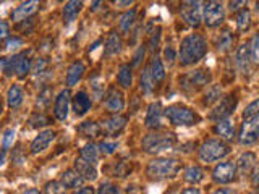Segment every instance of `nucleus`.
<instances>
[{"label": "nucleus", "mask_w": 259, "mask_h": 194, "mask_svg": "<svg viewBox=\"0 0 259 194\" xmlns=\"http://www.w3.org/2000/svg\"><path fill=\"white\" fill-rule=\"evenodd\" d=\"M206 52H207L206 39L199 34H190L182 40L178 57H180V63L183 67H190V65H194L201 59H204Z\"/></svg>", "instance_id": "nucleus-1"}, {"label": "nucleus", "mask_w": 259, "mask_h": 194, "mask_svg": "<svg viewBox=\"0 0 259 194\" xmlns=\"http://www.w3.org/2000/svg\"><path fill=\"white\" fill-rule=\"evenodd\" d=\"M180 160L172 159V157H160L151 160L148 167H146V175L149 180L160 181L167 180V178H174L178 172H180Z\"/></svg>", "instance_id": "nucleus-2"}, {"label": "nucleus", "mask_w": 259, "mask_h": 194, "mask_svg": "<svg viewBox=\"0 0 259 194\" xmlns=\"http://www.w3.org/2000/svg\"><path fill=\"white\" fill-rule=\"evenodd\" d=\"M167 120L175 126H193L199 123V115L194 110L185 107V105H170L164 110Z\"/></svg>", "instance_id": "nucleus-3"}, {"label": "nucleus", "mask_w": 259, "mask_h": 194, "mask_svg": "<svg viewBox=\"0 0 259 194\" xmlns=\"http://www.w3.org/2000/svg\"><path fill=\"white\" fill-rule=\"evenodd\" d=\"M177 142V137L172 133H149L143 139V149L148 154H160L172 149Z\"/></svg>", "instance_id": "nucleus-4"}, {"label": "nucleus", "mask_w": 259, "mask_h": 194, "mask_svg": "<svg viewBox=\"0 0 259 194\" xmlns=\"http://www.w3.org/2000/svg\"><path fill=\"white\" fill-rule=\"evenodd\" d=\"M230 154V148L222 139H207L199 149V159L206 164L221 160Z\"/></svg>", "instance_id": "nucleus-5"}, {"label": "nucleus", "mask_w": 259, "mask_h": 194, "mask_svg": "<svg viewBox=\"0 0 259 194\" xmlns=\"http://www.w3.org/2000/svg\"><path fill=\"white\" fill-rule=\"evenodd\" d=\"M202 20L209 28H219L225 20V7L222 0H206L202 7Z\"/></svg>", "instance_id": "nucleus-6"}, {"label": "nucleus", "mask_w": 259, "mask_h": 194, "mask_svg": "<svg viewBox=\"0 0 259 194\" xmlns=\"http://www.w3.org/2000/svg\"><path fill=\"white\" fill-rule=\"evenodd\" d=\"M210 83V73L206 70H194L180 78V86L185 92H196Z\"/></svg>", "instance_id": "nucleus-7"}, {"label": "nucleus", "mask_w": 259, "mask_h": 194, "mask_svg": "<svg viewBox=\"0 0 259 194\" xmlns=\"http://www.w3.org/2000/svg\"><path fill=\"white\" fill-rule=\"evenodd\" d=\"M202 7L204 0H183L180 10L183 21L193 28H198L202 20Z\"/></svg>", "instance_id": "nucleus-8"}, {"label": "nucleus", "mask_w": 259, "mask_h": 194, "mask_svg": "<svg viewBox=\"0 0 259 194\" xmlns=\"http://www.w3.org/2000/svg\"><path fill=\"white\" fill-rule=\"evenodd\" d=\"M259 139V115L246 118L241 125L238 141L241 146H251Z\"/></svg>", "instance_id": "nucleus-9"}, {"label": "nucleus", "mask_w": 259, "mask_h": 194, "mask_svg": "<svg viewBox=\"0 0 259 194\" xmlns=\"http://www.w3.org/2000/svg\"><path fill=\"white\" fill-rule=\"evenodd\" d=\"M235 107H237V97H235L233 94L225 95L222 101L217 102L214 110L209 113V118L210 120H215V121L229 118L232 113L235 112Z\"/></svg>", "instance_id": "nucleus-10"}, {"label": "nucleus", "mask_w": 259, "mask_h": 194, "mask_svg": "<svg viewBox=\"0 0 259 194\" xmlns=\"http://www.w3.org/2000/svg\"><path fill=\"white\" fill-rule=\"evenodd\" d=\"M237 165L232 164V162H222V164H219L214 172H212V178L215 183H221V184H229L232 183L235 178H237Z\"/></svg>", "instance_id": "nucleus-11"}, {"label": "nucleus", "mask_w": 259, "mask_h": 194, "mask_svg": "<svg viewBox=\"0 0 259 194\" xmlns=\"http://www.w3.org/2000/svg\"><path fill=\"white\" fill-rule=\"evenodd\" d=\"M39 8H40V0H26V2H23L12 12V20L18 23L24 21V20H28L29 16L34 15Z\"/></svg>", "instance_id": "nucleus-12"}, {"label": "nucleus", "mask_w": 259, "mask_h": 194, "mask_svg": "<svg viewBox=\"0 0 259 194\" xmlns=\"http://www.w3.org/2000/svg\"><path fill=\"white\" fill-rule=\"evenodd\" d=\"M68 109H70V91L68 89H63L55 97V104H54L55 118L59 121H65L68 117Z\"/></svg>", "instance_id": "nucleus-13"}, {"label": "nucleus", "mask_w": 259, "mask_h": 194, "mask_svg": "<svg viewBox=\"0 0 259 194\" xmlns=\"http://www.w3.org/2000/svg\"><path fill=\"white\" fill-rule=\"evenodd\" d=\"M105 109L112 113H120L121 110L125 109V99H123V94H121L117 87H110L107 91V95H105V101H104Z\"/></svg>", "instance_id": "nucleus-14"}, {"label": "nucleus", "mask_w": 259, "mask_h": 194, "mask_svg": "<svg viewBox=\"0 0 259 194\" xmlns=\"http://www.w3.org/2000/svg\"><path fill=\"white\" fill-rule=\"evenodd\" d=\"M13 60V73L18 78H26L32 68V60L29 59V52H21L12 57Z\"/></svg>", "instance_id": "nucleus-15"}, {"label": "nucleus", "mask_w": 259, "mask_h": 194, "mask_svg": "<svg viewBox=\"0 0 259 194\" xmlns=\"http://www.w3.org/2000/svg\"><path fill=\"white\" fill-rule=\"evenodd\" d=\"M235 62H237V68H238V71L241 73V75H245V76L251 75V71H253L251 65H253V62H251L249 45L248 44H243V45L238 47L237 59H235Z\"/></svg>", "instance_id": "nucleus-16"}, {"label": "nucleus", "mask_w": 259, "mask_h": 194, "mask_svg": "<svg viewBox=\"0 0 259 194\" xmlns=\"http://www.w3.org/2000/svg\"><path fill=\"white\" fill-rule=\"evenodd\" d=\"M57 133L54 129H46V131H40L36 137L34 141L31 142V154H39V152H44L51 142L55 139Z\"/></svg>", "instance_id": "nucleus-17"}, {"label": "nucleus", "mask_w": 259, "mask_h": 194, "mask_svg": "<svg viewBox=\"0 0 259 194\" xmlns=\"http://www.w3.org/2000/svg\"><path fill=\"white\" fill-rule=\"evenodd\" d=\"M125 126H126V118L120 117V115H113L110 118H105V120H102V123H101L102 133H105L107 136L118 134Z\"/></svg>", "instance_id": "nucleus-18"}, {"label": "nucleus", "mask_w": 259, "mask_h": 194, "mask_svg": "<svg viewBox=\"0 0 259 194\" xmlns=\"http://www.w3.org/2000/svg\"><path fill=\"white\" fill-rule=\"evenodd\" d=\"M162 115H164V110H162L160 102H152L146 115V126L149 129H159L162 126Z\"/></svg>", "instance_id": "nucleus-19"}, {"label": "nucleus", "mask_w": 259, "mask_h": 194, "mask_svg": "<svg viewBox=\"0 0 259 194\" xmlns=\"http://www.w3.org/2000/svg\"><path fill=\"white\" fill-rule=\"evenodd\" d=\"M73 110H75V113L78 117H83L86 115V113L91 110V105H93V101L91 97H89L84 91H79L75 94V97H73Z\"/></svg>", "instance_id": "nucleus-20"}, {"label": "nucleus", "mask_w": 259, "mask_h": 194, "mask_svg": "<svg viewBox=\"0 0 259 194\" xmlns=\"http://www.w3.org/2000/svg\"><path fill=\"white\" fill-rule=\"evenodd\" d=\"M214 131L217 136H221V139H225V141L235 139V123L229 118L219 120L214 126Z\"/></svg>", "instance_id": "nucleus-21"}, {"label": "nucleus", "mask_w": 259, "mask_h": 194, "mask_svg": "<svg viewBox=\"0 0 259 194\" xmlns=\"http://www.w3.org/2000/svg\"><path fill=\"white\" fill-rule=\"evenodd\" d=\"M235 165H237V170L241 175H251V173H253L254 167H256V156L253 152L241 154Z\"/></svg>", "instance_id": "nucleus-22"}, {"label": "nucleus", "mask_w": 259, "mask_h": 194, "mask_svg": "<svg viewBox=\"0 0 259 194\" xmlns=\"http://www.w3.org/2000/svg\"><path fill=\"white\" fill-rule=\"evenodd\" d=\"M75 170L84 178V180L94 181L97 178V170H96L94 164H91V162H88V160L81 159V157H78L75 160Z\"/></svg>", "instance_id": "nucleus-23"}, {"label": "nucleus", "mask_w": 259, "mask_h": 194, "mask_svg": "<svg viewBox=\"0 0 259 194\" xmlns=\"http://www.w3.org/2000/svg\"><path fill=\"white\" fill-rule=\"evenodd\" d=\"M84 65L83 62H75V63H71L70 65V68L67 71V76H65V83H67L68 87H73V86H76L78 84V81L83 78L84 75Z\"/></svg>", "instance_id": "nucleus-24"}, {"label": "nucleus", "mask_w": 259, "mask_h": 194, "mask_svg": "<svg viewBox=\"0 0 259 194\" xmlns=\"http://www.w3.org/2000/svg\"><path fill=\"white\" fill-rule=\"evenodd\" d=\"M83 8V0H68L63 7V21L73 23Z\"/></svg>", "instance_id": "nucleus-25"}, {"label": "nucleus", "mask_w": 259, "mask_h": 194, "mask_svg": "<svg viewBox=\"0 0 259 194\" xmlns=\"http://www.w3.org/2000/svg\"><path fill=\"white\" fill-rule=\"evenodd\" d=\"M60 181L65 184V188H79V186L84 183V178L81 176L75 168H70L67 172L62 173Z\"/></svg>", "instance_id": "nucleus-26"}, {"label": "nucleus", "mask_w": 259, "mask_h": 194, "mask_svg": "<svg viewBox=\"0 0 259 194\" xmlns=\"http://www.w3.org/2000/svg\"><path fill=\"white\" fill-rule=\"evenodd\" d=\"M235 42V36H233V32L230 29H224L221 34L217 36L215 39V47H217V51L219 52H229L232 45Z\"/></svg>", "instance_id": "nucleus-27"}, {"label": "nucleus", "mask_w": 259, "mask_h": 194, "mask_svg": "<svg viewBox=\"0 0 259 194\" xmlns=\"http://www.w3.org/2000/svg\"><path fill=\"white\" fill-rule=\"evenodd\" d=\"M104 51H105V55L107 57H113V55H117L121 52V37L118 32H110L107 40H105V47H104Z\"/></svg>", "instance_id": "nucleus-28"}, {"label": "nucleus", "mask_w": 259, "mask_h": 194, "mask_svg": "<svg viewBox=\"0 0 259 194\" xmlns=\"http://www.w3.org/2000/svg\"><path fill=\"white\" fill-rule=\"evenodd\" d=\"M23 99H24V94H23V89L18 86V84H13L10 86L7 92V104L10 109H18L20 105L23 104Z\"/></svg>", "instance_id": "nucleus-29"}, {"label": "nucleus", "mask_w": 259, "mask_h": 194, "mask_svg": "<svg viewBox=\"0 0 259 194\" xmlns=\"http://www.w3.org/2000/svg\"><path fill=\"white\" fill-rule=\"evenodd\" d=\"M149 71H151V76L156 84L165 79V68H164V63L160 60V57H157V55L152 57L151 65H149Z\"/></svg>", "instance_id": "nucleus-30"}, {"label": "nucleus", "mask_w": 259, "mask_h": 194, "mask_svg": "<svg viewBox=\"0 0 259 194\" xmlns=\"http://www.w3.org/2000/svg\"><path fill=\"white\" fill-rule=\"evenodd\" d=\"M117 81L118 84L123 87V89H128L132 87L133 84V71H132V67L126 63H123L121 67L118 68V73H117Z\"/></svg>", "instance_id": "nucleus-31"}, {"label": "nucleus", "mask_w": 259, "mask_h": 194, "mask_svg": "<svg viewBox=\"0 0 259 194\" xmlns=\"http://www.w3.org/2000/svg\"><path fill=\"white\" fill-rule=\"evenodd\" d=\"M183 178H185V181H188L191 184H198V183H201L202 180H204V170H202L201 167H198V165L188 167V168H185Z\"/></svg>", "instance_id": "nucleus-32"}, {"label": "nucleus", "mask_w": 259, "mask_h": 194, "mask_svg": "<svg viewBox=\"0 0 259 194\" xmlns=\"http://www.w3.org/2000/svg\"><path fill=\"white\" fill-rule=\"evenodd\" d=\"M78 131L83 134L84 137H97L101 136L102 129L99 123H94V121H84L78 126Z\"/></svg>", "instance_id": "nucleus-33"}, {"label": "nucleus", "mask_w": 259, "mask_h": 194, "mask_svg": "<svg viewBox=\"0 0 259 194\" xmlns=\"http://www.w3.org/2000/svg\"><path fill=\"white\" fill-rule=\"evenodd\" d=\"M99 148H97L96 144L93 142H89L86 146H83V149L79 151V157L81 159H84L88 162H91V164H96L97 159H99Z\"/></svg>", "instance_id": "nucleus-34"}, {"label": "nucleus", "mask_w": 259, "mask_h": 194, "mask_svg": "<svg viewBox=\"0 0 259 194\" xmlns=\"http://www.w3.org/2000/svg\"><path fill=\"white\" fill-rule=\"evenodd\" d=\"M135 20H136V10L125 12L123 15H121V18H120V31L123 32V34H128L130 29L133 28Z\"/></svg>", "instance_id": "nucleus-35"}, {"label": "nucleus", "mask_w": 259, "mask_h": 194, "mask_svg": "<svg viewBox=\"0 0 259 194\" xmlns=\"http://www.w3.org/2000/svg\"><path fill=\"white\" fill-rule=\"evenodd\" d=\"M154 87H156V83H154V79L151 76V71H149V67H146L141 73V89L146 95H149L154 92Z\"/></svg>", "instance_id": "nucleus-36"}, {"label": "nucleus", "mask_w": 259, "mask_h": 194, "mask_svg": "<svg viewBox=\"0 0 259 194\" xmlns=\"http://www.w3.org/2000/svg\"><path fill=\"white\" fill-rule=\"evenodd\" d=\"M237 26L240 31H246L251 26V13H249V10H246V8H243V10L238 12Z\"/></svg>", "instance_id": "nucleus-37"}, {"label": "nucleus", "mask_w": 259, "mask_h": 194, "mask_svg": "<svg viewBox=\"0 0 259 194\" xmlns=\"http://www.w3.org/2000/svg\"><path fill=\"white\" fill-rule=\"evenodd\" d=\"M221 87L219 86H210L206 92V97H204V105H212L214 102H219L221 101Z\"/></svg>", "instance_id": "nucleus-38"}, {"label": "nucleus", "mask_w": 259, "mask_h": 194, "mask_svg": "<svg viewBox=\"0 0 259 194\" xmlns=\"http://www.w3.org/2000/svg\"><path fill=\"white\" fill-rule=\"evenodd\" d=\"M249 55H251V62L254 65H259V34H254L253 39L249 40Z\"/></svg>", "instance_id": "nucleus-39"}, {"label": "nucleus", "mask_w": 259, "mask_h": 194, "mask_svg": "<svg viewBox=\"0 0 259 194\" xmlns=\"http://www.w3.org/2000/svg\"><path fill=\"white\" fill-rule=\"evenodd\" d=\"M46 194H67V188L62 181H49L46 184Z\"/></svg>", "instance_id": "nucleus-40"}, {"label": "nucleus", "mask_w": 259, "mask_h": 194, "mask_svg": "<svg viewBox=\"0 0 259 194\" xmlns=\"http://www.w3.org/2000/svg\"><path fill=\"white\" fill-rule=\"evenodd\" d=\"M256 115H259V99H256V101H253L249 105H246V109H245V112H243V118H253V117H256Z\"/></svg>", "instance_id": "nucleus-41"}, {"label": "nucleus", "mask_w": 259, "mask_h": 194, "mask_svg": "<svg viewBox=\"0 0 259 194\" xmlns=\"http://www.w3.org/2000/svg\"><path fill=\"white\" fill-rule=\"evenodd\" d=\"M15 129L13 128H8L7 131L4 133V137H2V149L4 151H8V148H12L13 146V141H15Z\"/></svg>", "instance_id": "nucleus-42"}, {"label": "nucleus", "mask_w": 259, "mask_h": 194, "mask_svg": "<svg viewBox=\"0 0 259 194\" xmlns=\"http://www.w3.org/2000/svg\"><path fill=\"white\" fill-rule=\"evenodd\" d=\"M29 125L32 128L46 126V125H49V118L46 115H42V113H34V115L29 118Z\"/></svg>", "instance_id": "nucleus-43"}, {"label": "nucleus", "mask_w": 259, "mask_h": 194, "mask_svg": "<svg viewBox=\"0 0 259 194\" xmlns=\"http://www.w3.org/2000/svg\"><path fill=\"white\" fill-rule=\"evenodd\" d=\"M99 151L102 152V154H105V156H112L113 152L117 151V142H110V141H101L99 142Z\"/></svg>", "instance_id": "nucleus-44"}, {"label": "nucleus", "mask_w": 259, "mask_h": 194, "mask_svg": "<svg viewBox=\"0 0 259 194\" xmlns=\"http://www.w3.org/2000/svg\"><path fill=\"white\" fill-rule=\"evenodd\" d=\"M97 194H121V189L117 184H110V183H104L99 186V191Z\"/></svg>", "instance_id": "nucleus-45"}, {"label": "nucleus", "mask_w": 259, "mask_h": 194, "mask_svg": "<svg viewBox=\"0 0 259 194\" xmlns=\"http://www.w3.org/2000/svg\"><path fill=\"white\" fill-rule=\"evenodd\" d=\"M8 36H10V24L4 20H0V40L7 39Z\"/></svg>", "instance_id": "nucleus-46"}, {"label": "nucleus", "mask_w": 259, "mask_h": 194, "mask_svg": "<svg viewBox=\"0 0 259 194\" xmlns=\"http://www.w3.org/2000/svg\"><path fill=\"white\" fill-rule=\"evenodd\" d=\"M20 45H23V40L20 37H10V39L7 40V48H8V51H13V48L20 47Z\"/></svg>", "instance_id": "nucleus-47"}, {"label": "nucleus", "mask_w": 259, "mask_h": 194, "mask_svg": "<svg viewBox=\"0 0 259 194\" xmlns=\"http://www.w3.org/2000/svg\"><path fill=\"white\" fill-rule=\"evenodd\" d=\"M159 39H160V28H157L156 31H154L152 34V39H151V51L154 52L159 45Z\"/></svg>", "instance_id": "nucleus-48"}, {"label": "nucleus", "mask_w": 259, "mask_h": 194, "mask_svg": "<svg viewBox=\"0 0 259 194\" xmlns=\"http://www.w3.org/2000/svg\"><path fill=\"white\" fill-rule=\"evenodd\" d=\"M251 181H253L254 189L259 191V165H256L254 170H253V173H251Z\"/></svg>", "instance_id": "nucleus-49"}, {"label": "nucleus", "mask_w": 259, "mask_h": 194, "mask_svg": "<svg viewBox=\"0 0 259 194\" xmlns=\"http://www.w3.org/2000/svg\"><path fill=\"white\" fill-rule=\"evenodd\" d=\"M164 57H165V62H168V63H174V60H175V52H174V48L170 47V45L165 48Z\"/></svg>", "instance_id": "nucleus-50"}, {"label": "nucleus", "mask_w": 259, "mask_h": 194, "mask_svg": "<svg viewBox=\"0 0 259 194\" xmlns=\"http://www.w3.org/2000/svg\"><path fill=\"white\" fill-rule=\"evenodd\" d=\"M75 194H94V188H91V186H81L79 189L75 191Z\"/></svg>", "instance_id": "nucleus-51"}, {"label": "nucleus", "mask_w": 259, "mask_h": 194, "mask_svg": "<svg viewBox=\"0 0 259 194\" xmlns=\"http://www.w3.org/2000/svg\"><path fill=\"white\" fill-rule=\"evenodd\" d=\"M110 2L118 5V7H130V5L135 2V0H110Z\"/></svg>", "instance_id": "nucleus-52"}, {"label": "nucleus", "mask_w": 259, "mask_h": 194, "mask_svg": "<svg viewBox=\"0 0 259 194\" xmlns=\"http://www.w3.org/2000/svg\"><path fill=\"white\" fill-rule=\"evenodd\" d=\"M141 55H144V47H140L138 48V54L135 55V60H133V65H138L141 62Z\"/></svg>", "instance_id": "nucleus-53"}, {"label": "nucleus", "mask_w": 259, "mask_h": 194, "mask_svg": "<svg viewBox=\"0 0 259 194\" xmlns=\"http://www.w3.org/2000/svg\"><path fill=\"white\" fill-rule=\"evenodd\" d=\"M102 2H104V0H91V10L96 12L97 8H99V7L102 5Z\"/></svg>", "instance_id": "nucleus-54"}, {"label": "nucleus", "mask_w": 259, "mask_h": 194, "mask_svg": "<svg viewBox=\"0 0 259 194\" xmlns=\"http://www.w3.org/2000/svg\"><path fill=\"white\" fill-rule=\"evenodd\" d=\"M214 194H237L233 189H229V188H221V189H217L214 191Z\"/></svg>", "instance_id": "nucleus-55"}, {"label": "nucleus", "mask_w": 259, "mask_h": 194, "mask_svg": "<svg viewBox=\"0 0 259 194\" xmlns=\"http://www.w3.org/2000/svg\"><path fill=\"white\" fill-rule=\"evenodd\" d=\"M182 194H201V192L196 188H186L185 191H182Z\"/></svg>", "instance_id": "nucleus-56"}, {"label": "nucleus", "mask_w": 259, "mask_h": 194, "mask_svg": "<svg viewBox=\"0 0 259 194\" xmlns=\"http://www.w3.org/2000/svg\"><path fill=\"white\" fill-rule=\"evenodd\" d=\"M24 194H40V191L39 189H34V188H31V189H28Z\"/></svg>", "instance_id": "nucleus-57"}, {"label": "nucleus", "mask_w": 259, "mask_h": 194, "mask_svg": "<svg viewBox=\"0 0 259 194\" xmlns=\"http://www.w3.org/2000/svg\"><path fill=\"white\" fill-rule=\"evenodd\" d=\"M2 110H4V105H2V102H0V115H2Z\"/></svg>", "instance_id": "nucleus-58"}]
</instances>
